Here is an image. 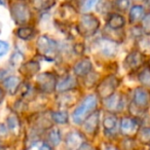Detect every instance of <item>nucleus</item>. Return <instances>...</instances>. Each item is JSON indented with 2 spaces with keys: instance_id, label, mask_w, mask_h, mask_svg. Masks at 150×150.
<instances>
[{
  "instance_id": "1",
  "label": "nucleus",
  "mask_w": 150,
  "mask_h": 150,
  "mask_svg": "<svg viewBox=\"0 0 150 150\" xmlns=\"http://www.w3.org/2000/svg\"><path fill=\"white\" fill-rule=\"evenodd\" d=\"M97 104V97L95 95H88L83 99L79 106L76 107L72 113V120L76 125H81L88 115L92 114L94 111H96Z\"/></svg>"
},
{
  "instance_id": "2",
  "label": "nucleus",
  "mask_w": 150,
  "mask_h": 150,
  "mask_svg": "<svg viewBox=\"0 0 150 150\" xmlns=\"http://www.w3.org/2000/svg\"><path fill=\"white\" fill-rule=\"evenodd\" d=\"M100 28V21L94 15L91 13H83L79 18L76 25V30L78 34H80L83 37H91Z\"/></svg>"
},
{
  "instance_id": "3",
  "label": "nucleus",
  "mask_w": 150,
  "mask_h": 150,
  "mask_svg": "<svg viewBox=\"0 0 150 150\" xmlns=\"http://www.w3.org/2000/svg\"><path fill=\"white\" fill-rule=\"evenodd\" d=\"M36 47H37L38 54L46 60H54L58 56V43L46 35H42L38 38Z\"/></svg>"
},
{
  "instance_id": "4",
  "label": "nucleus",
  "mask_w": 150,
  "mask_h": 150,
  "mask_svg": "<svg viewBox=\"0 0 150 150\" xmlns=\"http://www.w3.org/2000/svg\"><path fill=\"white\" fill-rule=\"evenodd\" d=\"M119 83L120 80L115 75H108L100 81L97 88V94L102 100L107 99L108 97L115 94V91L119 86Z\"/></svg>"
},
{
  "instance_id": "5",
  "label": "nucleus",
  "mask_w": 150,
  "mask_h": 150,
  "mask_svg": "<svg viewBox=\"0 0 150 150\" xmlns=\"http://www.w3.org/2000/svg\"><path fill=\"white\" fill-rule=\"evenodd\" d=\"M57 78L52 73L44 72L37 75L36 78V86L42 93L50 94L56 90L57 86Z\"/></svg>"
},
{
  "instance_id": "6",
  "label": "nucleus",
  "mask_w": 150,
  "mask_h": 150,
  "mask_svg": "<svg viewBox=\"0 0 150 150\" xmlns=\"http://www.w3.org/2000/svg\"><path fill=\"white\" fill-rule=\"evenodd\" d=\"M11 16L17 25H25L31 20V11L23 2H17L11 6Z\"/></svg>"
},
{
  "instance_id": "7",
  "label": "nucleus",
  "mask_w": 150,
  "mask_h": 150,
  "mask_svg": "<svg viewBox=\"0 0 150 150\" xmlns=\"http://www.w3.org/2000/svg\"><path fill=\"white\" fill-rule=\"evenodd\" d=\"M150 105V96L146 90L143 88H137L134 91L133 96V103L132 106L136 108V110H140L141 112H144L147 110Z\"/></svg>"
},
{
  "instance_id": "8",
  "label": "nucleus",
  "mask_w": 150,
  "mask_h": 150,
  "mask_svg": "<svg viewBox=\"0 0 150 150\" xmlns=\"http://www.w3.org/2000/svg\"><path fill=\"white\" fill-rule=\"evenodd\" d=\"M95 47L101 54L107 58H112L117 54L118 44L108 38H101L95 42Z\"/></svg>"
},
{
  "instance_id": "9",
  "label": "nucleus",
  "mask_w": 150,
  "mask_h": 150,
  "mask_svg": "<svg viewBox=\"0 0 150 150\" xmlns=\"http://www.w3.org/2000/svg\"><path fill=\"white\" fill-rule=\"evenodd\" d=\"M144 54L139 50H132L131 52L127 54L125 61H123V65H125V69L129 72H134L140 69L144 64Z\"/></svg>"
},
{
  "instance_id": "10",
  "label": "nucleus",
  "mask_w": 150,
  "mask_h": 150,
  "mask_svg": "<svg viewBox=\"0 0 150 150\" xmlns=\"http://www.w3.org/2000/svg\"><path fill=\"white\" fill-rule=\"evenodd\" d=\"M140 129V123L136 117L125 116L120 120V132L125 137L129 138L136 136Z\"/></svg>"
},
{
  "instance_id": "11",
  "label": "nucleus",
  "mask_w": 150,
  "mask_h": 150,
  "mask_svg": "<svg viewBox=\"0 0 150 150\" xmlns=\"http://www.w3.org/2000/svg\"><path fill=\"white\" fill-rule=\"evenodd\" d=\"M105 109L110 113H115L121 111L125 107V98L121 94H113L107 99L102 100Z\"/></svg>"
},
{
  "instance_id": "12",
  "label": "nucleus",
  "mask_w": 150,
  "mask_h": 150,
  "mask_svg": "<svg viewBox=\"0 0 150 150\" xmlns=\"http://www.w3.org/2000/svg\"><path fill=\"white\" fill-rule=\"evenodd\" d=\"M83 129L88 135L95 136L99 129L100 125V112L98 110L94 111L91 115H88L83 121Z\"/></svg>"
},
{
  "instance_id": "13",
  "label": "nucleus",
  "mask_w": 150,
  "mask_h": 150,
  "mask_svg": "<svg viewBox=\"0 0 150 150\" xmlns=\"http://www.w3.org/2000/svg\"><path fill=\"white\" fill-rule=\"evenodd\" d=\"M59 16L63 24H72L77 19V11L71 4L64 3L59 8Z\"/></svg>"
},
{
  "instance_id": "14",
  "label": "nucleus",
  "mask_w": 150,
  "mask_h": 150,
  "mask_svg": "<svg viewBox=\"0 0 150 150\" xmlns=\"http://www.w3.org/2000/svg\"><path fill=\"white\" fill-rule=\"evenodd\" d=\"M84 143V138L79 132L72 131L67 134L65 138V148L66 150H77Z\"/></svg>"
},
{
  "instance_id": "15",
  "label": "nucleus",
  "mask_w": 150,
  "mask_h": 150,
  "mask_svg": "<svg viewBox=\"0 0 150 150\" xmlns=\"http://www.w3.org/2000/svg\"><path fill=\"white\" fill-rule=\"evenodd\" d=\"M93 69V64L92 61L88 58H83L80 59L79 61L75 63L74 67H73V71H74L76 76L79 77H86L88 73L92 72Z\"/></svg>"
},
{
  "instance_id": "16",
  "label": "nucleus",
  "mask_w": 150,
  "mask_h": 150,
  "mask_svg": "<svg viewBox=\"0 0 150 150\" xmlns=\"http://www.w3.org/2000/svg\"><path fill=\"white\" fill-rule=\"evenodd\" d=\"M77 80L76 78L71 76V75H66L59 82H57L56 90L59 93H65L69 91H73L77 86Z\"/></svg>"
},
{
  "instance_id": "17",
  "label": "nucleus",
  "mask_w": 150,
  "mask_h": 150,
  "mask_svg": "<svg viewBox=\"0 0 150 150\" xmlns=\"http://www.w3.org/2000/svg\"><path fill=\"white\" fill-rule=\"evenodd\" d=\"M117 123H118V119H117L116 115L114 113H107L105 114L104 118H103L102 125L104 132L109 135H112L113 133H115L117 129Z\"/></svg>"
},
{
  "instance_id": "18",
  "label": "nucleus",
  "mask_w": 150,
  "mask_h": 150,
  "mask_svg": "<svg viewBox=\"0 0 150 150\" xmlns=\"http://www.w3.org/2000/svg\"><path fill=\"white\" fill-rule=\"evenodd\" d=\"M39 63L36 62V61H29V62L22 65V67L20 68V71L26 77H32V76H34L39 71Z\"/></svg>"
},
{
  "instance_id": "19",
  "label": "nucleus",
  "mask_w": 150,
  "mask_h": 150,
  "mask_svg": "<svg viewBox=\"0 0 150 150\" xmlns=\"http://www.w3.org/2000/svg\"><path fill=\"white\" fill-rule=\"evenodd\" d=\"M125 20L122 16L118 13H111L109 15L108 20H107V26L111 30H119L125 26Z\"/></svg>"
},
{
  "instance_id": "20",
  "label": "nucleus",
  "mask_w": 150,
  "mask_h": 150,
  "mask_svg": "<svg viewBox=\"0 0 150 150\" xmlns=\"http://www.w3.org/2000/svg\"><path fill=\"white\" fill-rule=\"evenodd\" d=\"M74 91V90H73ZM73 91H69V92H65L59 96L58 98V103L59 105L63 107H71L75 102H76V98L73 94L74 92Z\"/></svg>"
},
{
  "instance_id": "21",
  "label": "nucleus",
  "mask_w": 150,
  "mask_h": 150,
  "mask_svg": "<svg viewBox=\"0 0 150 150\" xmlns=\"http://www.w3.org/2000/svg\"><path fill=\"white\" fill-rule=\"evenodd\" d=\"M21 86V79L17 76H9L4 81V86L9 94L15 95Z\"/></svg>"
},
{
  "instance_id": "22",
  "label": "nucleus",
  "mask_w": 150,
  "mask_h": 150,
  "mask_svg": "<svg viewBox=\"0 0 150 150\" xmlns=\"http://www.w3.org/2000/svg\"><path fill=\"white\" fill-rule=\"evenodd\" d=\"M144 8L141 5H134L129 11V23L136 24L138 21L143 19Z\"/></svg>"
},
{
  "instance_id": "23",
  "label": "nucleus",
  "mask_w": 150,
  "mask_h": 150,
  "mask_svg": "<svg viewBox=\"0 0 150 150\" xmlns=\"http://www.w3.org/2000/svg\"><path fill=\"white\" fill-rule=\"evenodd\" d=\"M50 118L52 121H54L58 125H66L69 120V116L68 113L66 111H54V112L50 113Z\"/></svg>"
},
{
  "instance_id": "24",
  "label": "nucleus",
  "mask_w": 150,
  "mask_h": 150,
  "mask_svg": "<svg viewBox=\"0 0 150 150\" xmlns=\"http://www.w3.org/2000/svg\"><path fill=\"white\" fill-rule=\"evenodd\" d=\"M137 139L143 145L150 144V127H140V129L137 133Z\"/></svg>"
},
{
  "instance_id": "25",
  "label": "nucleus",
  "mask_w": 150,
  "mask_h": 150,
  "mask_svg": "<svg viewBox=\"0 0 150 150\" xmlns=\"http://www.w3.org/2000/svg\"><path fill=\"white\" fill-rule=\"evenodd\" d=\"M61 132L58 127H52L47 134V139L50 146H58L61 142Z\"/></svg>"
},
{
  "instance_id": "26",
  "label": "nucleus",
  "mask_w": 150,
  "mask_h": 150,
  "mask_svg": "<svg viewBox=\"0 0 150 150\" xmlns=\"http://www.w3.org/2000/svg\"><path fill=\"white\" fill-rule=\"evenodd\" d=\"M32 3L37 11H46L54 6L56 0H32Z\"/></svg>"
},
{
  "instance_id": "27",
  "label": "nucleus",
  "mask_w": 150,
  "mask_h": 150,
  "mask_svg": "<svg viewBox=\"0 0 150 150\" xmlns=\"http://www.w3.org/2000/svg\"><path fill=\"white\" fill-rule=\"evenodd\" d=\"M138 80L144 88H150V69L144 68L141 72L138 74Z\"/></svg>"
},
{
  "instance_id": "28",
  "label": "nucleus",
  "mask_w": 150,
  "mask_h": 150,
  "mask_svg": "<svg viewBox=\"0 0 150 150\" xmlns=\"http://www.w3.org/2000/svg\"><path fill=\"white\" fill-rule=\"evenodd\" d=\"M35 32H34V29L31 27H21L17 30V35L19 38L23 40H29L31 39L34 36Z\"/></svg>"
},
{
  "instance_id": "29",
  "label": "nucleus",
  "mask_w": 150,
  "mask_h": 150,
  "mask_svg": "<svg viewBox=\"0 0 150 150\" xmlns=\"http://www.w3.org/2000/svg\"><path fill=\"white\" fill-rule=\"evenodd\" d=\"M7 127L13 133L18 134L20 131V120L17 115H11L7 118Z\"/></svg>"
},
{
  "instance_id": "30",
  "label": "nucleus",
  "mask_w": 150,
  "mask_h": 150,
  "mask_svg": "<svg viewBox=\"0 0 150 150\" xmlns=\"http://www.w3.org/2000/svg\"><path fill=\"white\" fill-rule=\"evenodd\" d=\"M141 30L143 33L150 35V13L144 16L141 21Z\"/></svg>"
},
{
  "instance_id": "31",
  "label": "nucleus",
  "mask_w": 150,
  "mask_h": 150,
  "mask_svg": "<svg viewBox=\"0 0 150 150\" xmlns=\"http://www.w3.org/2000/svg\"><path fill=\"white\" fill-rule=\"evenodd\" d=\"M129 0H114V7L120 11H125L129 7Z\"/></svg>"
},
{
  "instance_id": "32",
  "label": "nucleus",
  "mask_w": 150,
  "mask_h": 150,
  "mask_svg": "<svg viewBox=\"0 0 150 150\" xmlns=\"http://www.w3.org/2000/svg\"><path fill=\"white\" fill-rule=\"evenodd\" d=\"M97 79H98V75H97L96 73L91 72V73H88L86 76V78H84V84H86L88 88H92V86L96 83Z\"/></svg>"
},
{
  "instance_id": "33",
  "label": "nucleus",
  "mask_w": 150,
  "mask_h": 150,
  "mask_svg": "<svg viewBox=\"0 0 150 150\" xmlns=\"http://www.w3.org/2000/svg\"><path fill=\"white\" fill-rule=\"evenodd\" d=\"M100 0H83V2L81 4V9L83 11H91L93 7H95Z\"/></svg>"
},
{
  "instance_id": "34",
  "label": "nucleus",
  "mask_w": 150,
  "mask_h": 150,
  "mask_svg": "<svg viewBox=\"0 0 150 150\" xmlns=\"http://www.w3.org/2000/svg\"><path fill=\"white\" fill-rule=\"evenodd\" d=\"M7 50H8V43L0 40V58L2 56H4L7 52Z\"/></svg>"
},
{
  "instance_id": "35",
  "label": "nucleus",
  "mask_w": 150,
  "mask_h": 150,
  "mask_svg": "<svg viewBox=\"0 0 150 150\" xmlns=\"http://www.w3.org/2000/svg\"><path fill=\"white\" fill-rule=\"evenodd\" d=\"M22 61H23V54H20V52H16V54H13V57H11V62H13V66L20 64Z\"/></svg>"
},
{
  "instance_id": "36",
  "label": "nucleus",
  "mask_w": 150,
  "mask_h": 150,
  "mask_svg": "<svg viewBox=\"0 0 150 150\" xmlns=\"http://www.w3.org/2000/svg\"><path fill=\"white\" fill-rule=\"evenodd\" d=\"M100 150H119L117 147H115L114 145L109 143H103L101 144V149Z\"/></svg>"
},
{
  "instance_id": "37",
  "label": "nucleus",
  "mask_w": 150,
  "mask_h": 150,
  "mask_svg": "<svg viewBox=\"0 0 150 150\" xmlns=\"http://www.w3.org/2000/svg\"><path fill=\"white\" fill-rule=\"evenodd\" d=\"M74 50L76 54H81L82 52H84V45L82 43H77L74 45Z\"/></svg>"
},
{
  "instance_id": "38",
  "label": "nucleus",
  "mask_w": 150,
  "mask_h": 150,
  "mask_svg": "<svg viewBox=\"0 0 150 150\" xmlns=\"http://www.w3.org/2000/svg\"><path fill=\"white\" fill-rule=\"evenodd\" d=\"M77 150H96V149H95V148L93 147L91 144L86 143V142H84V143L81 144V146H80V147L78 148Z\"/></svg>"
},
{
  "instance_id": "39",
  "label": "nucleus",
  "mask_w": 150,
  "mask_h": 150,
  "mask_svg": "<svg viewBox=\"0 0 150 150\" xmlns=\"http://www.w3.org/2000/svg\"><path fill=\"white\" fill-rule=\"evenodd\" d=\"M39 150H54V148H52V146H50V144L43 143L41 146H40Z\"/></svg>"
},
{
  "instance_id": "40",
  "label": "nucleus",
  "mask_w": 150,
  "mask_h": 150,
  "mask_svg": "<svg viewBox=\"0 0 150 150\" xmlns=\"http://www.w3.org/2000/svg\"><path fill=\"white\" fill-rule=\"evenodd\" d=\"M3 97H4V93H3V91L1 90V88H0V103L2 102Z\"/></svg>"
},
{
  "instance_id": "41",
  "label": "nucleus",
  "mask_w": 150,
  "mask_h": 150,
  "mask_svg": "<svg viewBox=\"0 0 150 150\" xmlns=\"http://www.w3.org/2000/svg\"><path fill=\"white\" fill-rule=\"evenodd\" d=\"M4 3V0H0V4H3Z\"/></svg>"
},
{
  "instance_id": "42",
  "label": "nucleus",
  "mask_w": 150,
  "mask_h": 150,
  "mask_svg": "<svg viewBox=\"0 0 150 150\" xmlns=\"http://www.w3.org/2000/svg\"><path fill=\"white\" fill-rule=\"evenodd\" d=\"M148 68L150 69V60H149V62H148Z\"/></svg>"
},
{
  "instance_id": "43",
  "label": "nucleus",
  "mask_w": 150,
  "mask_h": 150,
  "mask_svg": "<svg viewBox=\"0 0 150 150\" xmlns=\"http://www.w3.org/2000/svg\"><path fill=\"white\" fill-rule=\"evenodd\" d=\"M0 150H3V148L1 147V145H0Z\"/></svg>"
},
{
  "instance_id": "44",
  "label": "nucleus",
  "mask_w": 150,
  "mask_h": 150,
  "mask_svg": "<svg viewBox=\"0 0 150 150\" xmlns=\"http://www.w3.org/2000/svg\"><path fill=\"white\" fill-rule=\"evenodd\" d=\"M149 150H150V149H149Z\"/></svg>"
}]
</instances>
